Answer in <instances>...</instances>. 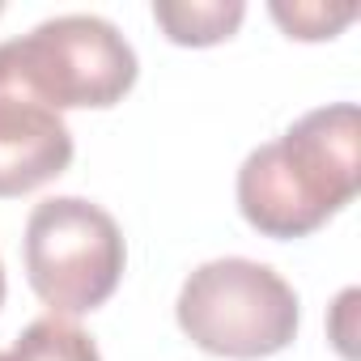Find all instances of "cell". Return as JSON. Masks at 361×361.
Listing matches in <instances>:
<instances>
[{"instance_id": "52a82bcc", "label": "cell", "mask_w": 361, "mask_h": 361, "mask_svg": "<svg viewBox=\"0 0 361 361\" xmlns=\"http://www.w3.org/2000/svg\"><path fill=\"white\" fill-rule=\"evenodd\" d=\"M0 361H102L98 344L68 319H35L18 340L13 348L0 353Z\"/></svg>"}, {"instance_id": "277c9868", "label": "cell", "mask_w": 361, "mask_h": 361, "mask_svg": "<svg viewBox=\"0 0 361 361\" xmlns=\"http://www.w3.org/2000/svg\"><path fill=\"white\" fill-rule=\"evenodd\" d=\"M13 77L51 111H106L136 85L132 43L94 13L39 22L30 35L0 43Z\"/></svg>"}, {"instance_id": "ba28073f", "label": "cell", "mask_w": 361, "mask_h": 361, "mask_svg": "<svg viewBox=\"0 0 361 361\" xmlns=\"http://www.w3.org/2000/svg\"><path fill=\"white\" fill-rule=\"evenodd\" d=\"M272 22L289 35V39H302V43H323V39H336L353 18H357V5H268Z\"/></svg>"}, {"instance_id": "9c48e42d", "label": "cell", "mask_w": 361, "mask_h": 361, "mask_svg": "<svg viewBox=\"0 0 361 361\" xmlns=\"http://www.w3.org/2000/svg\"><path fill=\"white\" fill-rule=\"evenodd\" d=\"M0 306H5V264H0Z\"/></svg>"}, {"instance_id": "6da1fadb", "label": "cell", "mask_w": 361, "mask_h": 361, "mask_svg": "<svg viewBox=\"0 0 361 361\" xmlns=\"http://www.w3.org/2000/svg\"><path fill=\"white\" fill-rule=\"evenodd\" d=\"M361 188V115L353 102L306 111L276 140L247 153L238 170L243 221L276 243L327 226Z\"/></svg>"}, {"instance_id": "3957f363", "label": "cell", "mask_w": 361, "mask_h": 361, "mask_svg": "<svg viewBox=\"0 0 361 361\" xmlns=\"http://www.w3.org/2000/svg\"><path fill=\"white\" fill-rule=\"evenodd\" d=\"M26 281L56 319H77L111 302L123 281L128 247L119 221L81 196L35 204L22 238Z\"/></svg>"}, {"instance_id": "8992f818", "label": "cell", "mask_w": 361, "mask_h": 361, "mask_svg": "<svg viewBox=\"0 0 361 361\" xmlns=\"http://www.w3.org/2000/svg\"><path fill=\"white\" fill-rule=\"evenodd\" d=\"M243 0H153V22L178 47H213L243 26Z\"/></svg>"}, {"instance_id": "5b68a950", "label": "cell", "mask_w": 361, "mask_h": 361, "mask_svg": "<svg viewBox=\"0 0 361 361\" xmlns=\"http://www.w3.org/2000/svg\"><path fill=\"white\" fill-rule=\"evenodd\" d=\"M73 161V132L39 102L9 68L0 51V200L26 196L51 178H60Z\"/></svg>"}, {"instance_id": "30bf717a", "label": "cell", "mask_w": 361, "mask_h": 361, "mask_svg": "<svg viewBox=\"0 0 361 361\" xmlns=\"http://www.w3.org/2000/svg\"><path fill=\"white\" fill-rule=\"evenodd\" d=\"M0 13H5V5H0Z\"/></svg>"}, {"instance_id": "7a4b0ae2", "label": "cell", "mask_w": 361, "mask_h": 361, "mask_svg": "<svg viewBox=\"0 0 361 361\" xmlns=\"http://www.w3.org/2000/svg\"><path fill=\"white\" fill-rule=\"evenodd\" d=\"M183 336L230 361H259L298 340L302 306L293 285L268 264L226 255L200 264L174 302Z\"/></svg>"}]
</instances>
